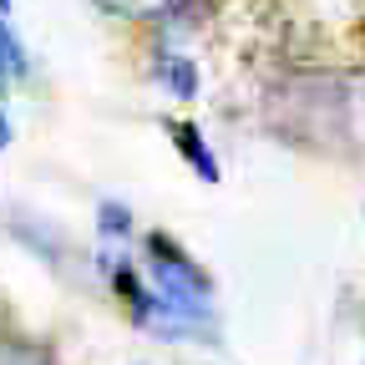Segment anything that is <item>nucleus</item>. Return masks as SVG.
Segmentation results:
<instances>
[{
    "label": "nucleus",
    "instance_id": "obj_1",
    "mask_svg": "<svg viewBox=\"0 0 365 365\" xmlns=\"http://www.w3.org/2000/svg\"><path fill=\"white\" fill-rule=\"evenodd\" d=\"M143 279L148 289L182 319H193L198 330L213 325V279L193 264V254H182L168 234H148L143 239Z\"/></svg>",
    "mask_w": 365,
    "mask_h": 365
},
{
    "label": "nucleus",
    "instance_id": "obj_2",
    "mask_svg": "<svg viewBox=\"0 0 365 365\" xmlns=\"http://www.w3.org/2000/svg\"><path fill=\"white\" fill-rule=\"evenodd\" d=\"M102 11L122 16V21H143V26H168L173 16H182L193 0H97Z\"/></svg>",
    "mask_w": 365,
    "mask_h": 365
},
{
    "label": "nucleus",
    "instance_id": "obj_3",
    "mask_svg": "<svg viewBox=\"0 0 365 365\" xmlns=\"http://www.w3.org/2000/svg\"><path fill=\"white\" fill-rule=\"evenodd\" d=\"M168 132H173V143H178V153L188 158V168L198 173V178H208V182H218V163H213V153H208V143L198 137V127L193 122H168Z\"/></svg>",
    "mask_w": 365,
    "mask_h": 365
},
{
    "label": "nucleus",
    "instance_id": "obj_4",
    "mask_svg": "<svg viewBox=\"0 0 365 365\" xmlns=\"http://www.w3.org/2000/svg\"><path fill=\"white\" fill-rule=\"evenodd\" d=\"M158 81L173 91V97H198V66L188 61V56H178V51H163L158 56Z\"/></svg>",
    "mask_w": 365,
    "mask_h": 365
},
{
    "label": "nucleus",
    "instance_id": "obj_5",
    "mask_svg": "<svg viewBox=\"0 0 365 365\" xmlns=\"http://www.w3.org/2000/svg\"><path fill=\"white\" fill-rule=\"evenodd\" d=\"M0 365H61L51 345L26 340V335H6L0 330Z\"/></svg>",
    "mask_w": 365,
    "mask_h": 365
},
{
    "label": "nucleus",
    "instance_id": "obj_6",
    "mask_svg": "<svg viewBox=\"0 0 365 365\" xmlns=\"http://www.w3.org/2000/svg\"><path fill=\"white\" fill-rule=\"evenodd\" d=\"M26 51H21V41L11 36V26H6V16H0V97L11 91V81H21L26 76Z\"/></svg>",
    "mask_w": 365,
    "mask_h": 365
},
{
    "label": "nucleus",
    "instance_id": "obj_7",
    "mask_svg": "<svg viewBox=\"0 0 365 365\" xmlns=\"http://www.w3.org/2000/svg\"><path fill=\"white\" fill-rule=\"evenodd\" d=\"M345 122H355V127L365 132V81L350 91V97H345Z\"/></svg>",
    "mask_w": 365,
    "mask_h": 365
},
{
    "label": "nucleus",
    "instance_id": "obj_8",
    "mask_svg": "<svg viewBox=\"0 0 365 365\" xmlns=\"http://www.w3.org/2000/svg\"><path fill=\"white\" fill-rule=\"evenodd\" d=\"M6 148H11V117L0 112V153H6Z\"/></svg>",
    "mask_w": 365,
    "mask_h": 365
},
{
    "label": "nucleus",
    "instance_id": "obj_9",
    "mask_svg": "<svg viewBox=\"0 0 365 365\" xmlns=\"http://www.w3.org/2000/svg\"><path fill=\"white\" fill-rule=\"evenodd\" d=\"M6 11H11V0H0V16H6Z\"/></svg>",
    "mask_w": 365,
    "mask_h": 365
}]
</instances>
